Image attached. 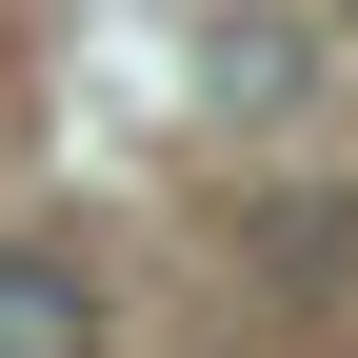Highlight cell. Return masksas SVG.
I'll use <instances>...</instances> for the list:
<instances>
[{
    "label": "cell",
    "instance_id": "6da1fadb",
    "mask_svg": "<svg viewBox=\"0 0 358 358\" xmlns=\"http://www.w3.org/2000/svg\"><path fill=\"white\" fill-rule=\"evenodd\" d=\"M0 358H100V279L60 239H0Z\"/></svg>",
    "mask_w": 358,
    "mask_h": 358
},
{
    "label": "cell",
    "instance_id": "7a4b0ae2",
    "mask_svg": "<svg viewBox=\"0 0 358 358\" xmlns=\"http://www.w3.org/2000/svg\"><path fill=\"white\" fill-rule=\"evenodd\" d=\"M239 259H259L279 299H338V279H358V199H319V179H299V199L239 219Z\"/></svg>",
    "mask_w": 358,
    "mask_h": 358
}]
</instances>
